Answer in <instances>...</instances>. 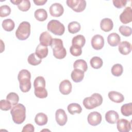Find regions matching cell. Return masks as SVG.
<instances>
[{"label": "cell", "instance_id": "cell-28", "mask_svg": "<svg viewBox=\"0 0 132 132\" xmlns=\"http://www.w3.org/2000/svg\"><path fill=\"white\" fill-rule=\"evenodd\" d=\"M73 68L74 69L81 70L85 72L88 69V65L85 60L83 59H77L74 62Z\"/></svg>", "mask_w": 132, "mask_h": 132}, {"label": "cell", "instance_id": "cell-3", "mask_svg": "<svg viewBox=\"0 0 132 132\" xmlns=\"http://www.w3.org/2000/svg\"><path fill=\"white\" fill-rule=\"evenodd\" d=\"M34 93L36 97L44 98L47 96V91L45 89V80L43 76L37 77L34 81Z\"/></svg>", "mask_w": 132, "mask_h": 132}, {"label": "cell", "instance_id": "cell-4", "mask_svg": "<svg viewBox=\"0 0 132 132\" xmlns=\"http://www.w3.org/2000/svg\"><path fill=\"white\" fill-rule=\"evenodd\" d=\"M51 46L53 50V55L56 58L62 59L66 56L67 51L63 47L61 39L59 38L53 39Z\"/></svg>", "mask_w": 132, "mask_h": 132}, {"label": "cell", "instance_id": "cell-1", "mask_svg": "<svg viewBox=\"0 0 132 132\" xmlns=\"http://www.w3.org/2000/svg\"><path fill=\"white\" fill-rule=\"evenodd\" d=\"M31 74L26 69L21 70L18 75V79L20 83V89L22 92H28L31 87Z\"/></svg>", "mask_w": 132, "mask_h": 132}, {"label": "cell", "instance_id": "cell-43", "mask_svg": "<svg viewBox=\"0 0 132 132\" xmlns=\"http://www.w3.org/2000/svg\"><path fill=\"white\" fill-rule=\"evenodd\" d=\"M47 2V0H34V3L36 5L41 6L44 5Z\"/></svg>", "mask_w": 132, "mask_h": 132}, {"label": "cell", "instance_id": "cell-15", "mask_svg": "<svg viewBox=\"0 0 132 132\" xmlns=\"http://www.w3.org/2000/svg\"><path fill=\"white\" fill-rule=\"evenodd\" d=\"M72 84L68 79H64L60 83L59 89L60 93L63 95H68L70 94L72 91Z\"/></svg>", "mask_w": 132, "mask_h": 132}, {"label": "cell", "instance_id": "cell-25", "mask_svg": "<svg viewBox=\"0 0 132 132\" xmlns=\"http://www.w3.org/2000/svg\"><path fill=\"white\" fill-rule=\"evenodd\" d=\"M86 43V39L85 37L81 35H78L74 37L72 40V43L73 45L82 47Z\"/></svg>", "mask_w": 132, "mask_h": 132}, {"label": "cell", "instance_id": "cell-19", "mask_svg": "<svg viewBox=\"0 0 132 132\" xmlns=\"http://www.w3.org/2000/svg\"><path fill=\"white\" fill-rule=\"evenodd\" d=\"M108 96L109 98L112 102L117 103H120L124 101V97L122 94L117 91H110Z\"/></svg>", "mask_w": 132, "mask_h": 132}, {"label": "cell", "instance_id": "cell-26", "mask_svg": "<svg viewBox=\"0 0 132 132\" xmlns=\"http://www.w3.org/2000/svg\"><path fill=\"white\" fill-rule=\"evenodd\" d=\"M34 16L36 19L39 21L43 22L47 19V13L44 9H38L35 11Z\"/></svg>", "mask_w": 132, "mask_h": 132}, {"label": "cell", "instance_id": "cell-9", "mask_svg": "<svg viewBox=\"0 0 132 132\" xmlns=\"http://www.w3.org/2000/svg\"><path fill=\"white\" fill-rule=\"evenodd\" d=\"M102 115L100 113L93 111L90 112L87 117L88 123L92 126H97L102 122Z\"/></svg>", "mask_w": 132, "mask_h": 132}, {"label": "cell", "instance_id": "cell-2", "mask_svg": "<svg viewBox=\"0 0 132 132\" xmlns=\"http://www.w3.org/2000/svg\"><path fill=\"white\" fill-rule=\"evenodd\" d=\"M10 113L13 121L17 124H20L25 120L26 108L23 104H18L11 109Z\"/></svg>", "mask_w": 132, "mask_h": 132}, {"label": "cell", "instance_id": "cell-36", "mask_svg": "<svg viewBox=\"0 0 132 132\" xmlns=\"http://www.w3.org/2000/svg\"><path fill=\"white\" fill-rule=\"evenodd\" d=\"M31 6L30 2L29 0H22V2L18 5L19 9L22 11H28Z\"/></svg>", "mask_w": 132, "mask_h": 132}, {"label": "cell", "instance_id": "cell-7", "mask_svg": "<svg viewBox=\"0 0 132 132\" xmlns=\"http://www.w3.org/2000/svg\"><path fill=\"white\" fill-rule=\"evenodd\" d=\"M47 30L57 36L62 35L65 31L64 25L57 20H51L47 25Z\"/></svg>", "mask_w": 132, "mask_h": 132}, {"label": "cell", "instance_id": "cell-16", "mask_svg": "<svg viewBox=\"0 0 132 132\" xmlns=\"http://www.w3.org/2000/svg\"><path fill=\"white\" fill-rule=\"evenodd\" d=\"M52 40V37L47 31H43L40 35V44L43 46L46 47L51 46Z\"/></svg>", "mask_w": 132, "mask_h": 132}, {"label": "cell", "instance_id": "cell-27", "mask_svg": "<svg viewBox=\"0 0 132 132\" xmlns=\"http://www.w3.org/2000/svg\"><path fill=\"white\" fill-rule=\"evenodd\" d=\"M68 112L72 115L75 113H80L82 111V108L80 105L77 103L70 104L67 107Z\"/></svg>", "mask_w": 132, "mask_h": 132}, {"label": "cell", "instance_id": "cell-10", "mask_svg": "<svg viewBox=\"0 0 132 132\" xmlns=\"http://www.w3.org/2000/svg\"><path fill=\"white\" fill-rule=\"evenodd\" d=\"M49 11L52 16L54 17H59L63 13L64 9L61 4L55 3L50 6Z\"/></svg>", "mask_w": 132, "mask_h": 132}, {"label": "cell", "instance_id": "cell-33", "mask_svg": "<svg viewBox=\"0 0 132 132\" xmlns=\"http://www.w3.org/2000/svg\"><path fill=\"white\" fill-rule=\"evenodd\" d=\"M27 61L29 64L32 65H37L41 63L42 60L39 58L35 53H31L29 55Z\"/></svg>", "mask_w": 132, "mask_h": 132}, {"label": "cell", "instance_id": "cell-21", "mask_svg": "<svg viewBox=\"0 0 132 132\" xmlns=\"http://www.w3.org/2000/svg\"><path fill=\"white\" fill-rule=\"evenodd\" d=\"M84 72L81 70L74 69L71 72V77L75 82H79L82 80L84 77Z\"/></svg>", "mask_w": 132, "mask_h": 132}, {"label": "cell", "instance_id": "cell-39", "mask_svg": "<svg viewBox=\"0 0 132 132\" xmlns=\"http://www.w3.org/2000/svg\"><path fill=\"white\" fill-rule=\"evenodd\" d=\"M12 104L7 100H1L0 101V108L4 111H7L11 109Z\"/></svg>", "mask_w": 132, "mask_h": 132}, {"label": "cell", "instance_id": "cell-23", "mask_svg": "<svg viewBox=\"0 0 132 132\" xmlns=\"http://www.w3.org/2000/svg\"><path fill=\"white\" fill-rule=\"evenodd\" d=\"M48 48L46 46H44L39 44L36 47L35 54L40 59L45 58L48 55Z\"/></svg>", "mask_w": 132, "mask_h": 132}, {"label": "cell", "instance_id": "cell-31", "mask_svg": "<svg viewBox=\"0 0 132 132\" xmlns=\"http://www.w3.org/2000/svg\"><path fill=\"white\" fill-rule=\"evenodd\" d=\"M90 63L91 66L93 68L95 69H98L102 67L103 61V60L100 57L97 56H94L91 59Z\"/></svg>", "mask_w": 132, "mask_h": 132}, {"label": "cell", "instance_id": "cell-14", "mask_svg": "<svg viewBox=\"0 0 132 132\" xmlns=\"http://www.w3.org/2000/svg\"><path fill=\"white\" fill-rule=\"evenodd\" d=\"M56 121L60 126L64 125L68 121V117L65 111L62 109H58L55 112Z\"/></svg>", "mask_w": 132, "mask_h": 132}, {"label": "cell", "instance_id": "cell-42", "mask_svg": "<svg viewBox=\"0 0 132 132\" xmlns=\"http://www.w3.org/2000/svg\"><path fill=\"white\" fill-rule=\"evenodd\" d=\"M35 131V128L33 125L31 124H27L25 125L22 130V132H34Z\"/></svg>", "mask_w": 132, "mask_h": 132}, {"label": "cell", "instance_id": "cell-6", "mask_svg": "<svg viewBox=\"0 0 132 132\" xmlns=\"http://www.w3.org/2000/svg\"><path fill=\"white\" fill-rule=\"evenodd\" d=\"M30 34V24L27 21L21 22L16 31L15 36L20 40H26Z\"/></svg>", "mask_w": 132, "mask_h": 132}, {"label": "cell", "instance_id": "cell-22", "mask_svg": "<svg viewBox=\"0 0 132 132\" xmlns=\"http://www.w3.org/2000/svg\"><path fill=\"white\" fill-rule=\"evenodd\" d=\"M121 41L120 36L116 33L112 32L107 37V42L111 46H116L119 44Z\"/></svg>", "mask_w": 132, "mask_h": 132}, {"label": "cell", "instance_id": "cell-30", "mask_svg": "<svg viewBox=\"0 0 132 132\" xmlns=\"http://www.w3.org/2000/svg\"><path fill=\"white\" fill-rule=\"evenodd\" d=\"M68 30L71 34H74L78 32L81 28V26L79 23L76 21H73L69 23L68 24Z\"/></svg>", "mask_w": 132, "mask_h": 132}, {"label": "cell", "instance_id": "cell-37", "mask_svg": "<svg viewBox=\"0 0 132 132\" xmlns=\"http://www.w3.org/2000/svg\"><path fill=\"white\" fill-rule=\"evenodd\" d=\"M119 31L123 36L125 37H128L131 35L132 30L131 27L125 26V25H121L119 28Z\"/></svg>", "mask_w": 132, "mask_h": 132}, {"label": "cell", "instance_id": "cell-20", "mask_svg": "<svg viewBox=\"0 0 132 132\" xmlns=\"http://www.w3.org/2000/svg\"><path fill=\"white\" fill-rule=\"evenodd\" d=\"M119 116L114 110H109L105 114L106 121L110 124H114L119 120Z\"/></svg>", "mask_w": 132, "mask_h": 132}, {"label": "cell", "instance_id": "cell-17", "mask_svg": "<svg viewBox=\"0 0 132 132\" xmlns=\"http://www.w3.org/2000/svg\"><path fill=\"white\" fill-rule=\"evenodd\" d=\"M113 27V23L111 19L109 18H104L101 20L100 27L102 30L105 32H108L112 29Z\"/></svg>", "mask_w": 132, "mask_h": 132}, {"label": "cell", "instance_id": "cell-5", "mask_svg": "<svg viewBox=\"0 0 132 132\" xmlns=\"http://www.w3.org/2000/svg\"><path fill=\"white\" fill-rule=\"evenodd\" d=\"M103 97L97 93H93L91 96L85 97L83 100V105L87 109H92L102 105Z\"/></svg>", "mask_w": 132, "mask_h": 132}, {"label": "cell", "instance_id": "cell-41", "mask_svg": "<svg viewBox=\"0 0 132 132\" xmlns=\"http://www.w3.org/2000/svg\"><path fill=\"white\" fill-rule=\"evenodd\" d=\"M113 5L117 8H121L126 6L127 3L126 0H113Z\"/></svg>", "mask_w": 132, "mask_h": 132}, {"label": "cell", "instance_id": "cell-32", "mask_svg": "<svg viewBox=\"0 0 132 132\" xmlns=\"http://www.w3.org/2000/svg\"><path fill=\"white\" fill-rule=\"evenodd\" d=\"M121 112L122 115L128 117L132 114V103H129L123 105L121 108Z\"/></svg>", "mask_w": 132, "mask_h": 132}, {"label": "cell", "instance_id": "cell-40", "mask_svg": "<svg viewBox=\"0 0 132 132\" xmlns=\"http://www.w3.org/2000/svg\"><path fill=\"white\" fill-rule=\"evenodd\" d=\"M70 52L71 55L74 56H79L81 55L82 50L81 47L72 45L70 48Z\"/></svg>", "mask_w": 132, "mask_h": 132}, {"label": "cell", "instance_id": "cell-34", "mask_svg": "<svg viewBox=\"0 0 132 132\" xmlns=\"http://www.w3.org/2000/svg\"><path fill=\"white\" fill-rule=\"evenodd\" d=\"M123 71V68L121 64L117 63L114 64L111 69L112 74L114 76H120L122 75Z\"/></svg>", "mask_w": 132, "mask_h": 132}, {"label": "cell", "instance_id": "cell-44", "mask_svg": "<svg viewBox=\"0 0 132 132\" xmlns=\"http://www.w3.org/2000/svg\"><path fill=\"white\" fill-rule=\"evenodd\" d=\"M22 0H10V2L15 5H18Z\"/></svg>", "mask_w": 132, "mask_h": 132}, {"label": "cell", "instance_id": "cell-38", "mask_svg": "<svg viewBox=\"0 0 132 132\" xmlns=\"http://www.w3.org/2000/svg\"><path fill=\"white\" fill-rule=\"evenodd\" d=\"M11 13L10 7L6 5H2L0 7V16L1 18L6 17Z\"/></svg>", "mask_w": 132, "mask_h": 132}, {"label": "cell", "instance_id": "cell-8", "mask_svg": "<svg viewBox=\"0 0 132 132\" xmlns=\"http://www.w3.org/2000/svg\"><path fill=\"white\" fill-rule=\"evenodd\" d=\"M66 3L70 8L76 12L83 11L86 7V2L85 0H67Z\"/></svg>", "mask_w": 132, "mask_h": 132}, {"label": "cell", "instance_id": "cell-35", "mask_svg": "<svg viewBox=\"0 0 132 132\" xmlns=\"http://www.w3.org/2000/svg\"><path fill=\"white\" fill-rule=\"evenodd\" d=\"M6 100L9 101L13 106L18 104L19 101L18 95L15 92H10L6 96Z\"/></svg>", "mask_w": 132, "mask_h": 132}, {"label": "cell", "instance_id": "cell-29", "mask_svg": "<svg viewBox=\"0 0 132 132\" xmlns=\"http://www.w3.org/2000/svg\"><path fill=\"white\" fill-rule=\"evenodd\" d=\"M2 27L5 30L7 31H11L13 30L15 27V24L12 20L7 19L3 21Z\"/></svg>", "mask_w": 132, "mask_h": 132}, {"label": "cell", "instance_id": "cell-11", "mask_svg": "<svg viewBox=\"0 0 132 132\" xmlns=\"http://www.w3.org/2000/svg\"><path fill=\"white\" fill-rule=\"evenodd\" d=\"M91 43L94 50H101L104 45V38L101 35H95L92 38Z\"/></svg>", "mask_w": 132, "mask_h": 132}, {"label": "cell", "instance_id": "cell-24", "mask_svg": "<svg viewBox=\"0 0 132 132\" xmlns=\"http://www.w3.org/2000/svg\"><path fill=\"white\" fill-rule=\"evenodd\" d=\"M47 116L43 112H39L37 113L35 118V123L39 126H43L47 124Z\"/></svg>", "mask_w": 132, "mask_h": 132}, {"label": "cell", "instance_id": "cell-18", "mask_svg": "<svg viewBox=\"0 0 132 132\" xmlns=\"http://www.w3.org/2000/svg\"><path fill=\"white\" fill-rule=\"evenodd\" d=\"M118 50L121 54L127 55L131 52V44L126 41L120 42L118 45Z\"/></svg>", "mask_w": 132, "mask_h": 132}, {"label": "cell", "instance_id": "cell-12", "mask_svg": "<svg viewBox=\"0 0 132 132\" xmlns=\"http://www.w3.org/2000/svg\"><path fill=\"white\" fill-rule=\"evenodd\" d=\"M117 127L120 132H128L131 130V123L125 119H119L117 121Z\"/></svg>", "mask_w": 132, "mask_h": 132}, {"label": "cell", "instance_id": "cell-13", "mask_svg": "<svg viewBox=\"0 0 132 132\" xmlns=\"http://www.w3.org/2000/svg\"><path fill=\"white\" fill-rule=\"evenodd\" d=\"M120 21L124 24L132 21V10L130 7H126L120 15Z\"/></svg>", "mask_w": 132, "mask_h": 132}]
</instances>
